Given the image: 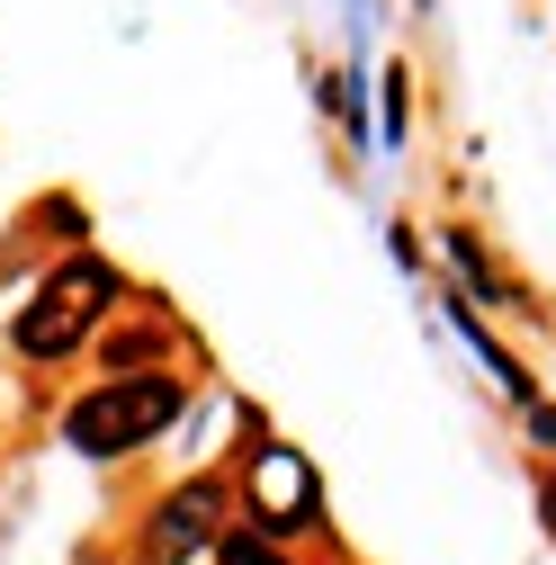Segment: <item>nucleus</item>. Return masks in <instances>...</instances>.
I'll return each instance as SVG.
<instances>
[{"label":"nucleus","instance_id":"nucleus-3","mask_svg":"<svg viewBox=\"0 0 556 565\" xmlns=\"http://www.w3.org/2000/svg\"><path fill=\"white\" fill-rule=\"evenodd\" d=\"M252 503H260V530H306V521H314V476H306V458L252 449Z\"/></svg>","mask_w":556,"mask_h":565},{"label":"nucleus","instance_id":"nucleus-2","mask_svg":"<svg viewBox=\"0 0 556 565\" xmlns=\"http://www.w3.org/2000/svg\"><path fill=\"white\" fill-rule=\"evenodd\" d=\"M108 297H117V269L108 260H73V269H54L45 278V297L19 315V350L28 360H63L99 315H108Z\"/></svg>","mask_w":556,"mask_h":565},{"label":"nucleus","instance_id":"nucleus-4","mask_svg":"<svg viewBox=\"0 0 556 565\" xmlns=\"http://www.w3.org/2000/svg\"><path fill=\"white\" fill-rule=\"evenodd\" d=\"M216 512H225L216 484H180L171 503H162V521H153V547L180 556V547H197V539H216Z\"/></svg>","mask_w":556,"mask_h":565},{"label":"nucleus","instance_id":"nucleus-1","mask_svg":"<svg viewBox=\"0 0 556 565\" xmlns=\"http://www.w3.org/2000/svg\"><path fill=\"white\" fill-rule=\"evenodd\" d=\"M180 404H189L180 377H117V386H99V395H82L63 413V440L82 458H117V449H145L153 431H171Z\"/></svg>","mask_w":556,"mask_h":565},{"label":"nucleus","instance_id":"nucleus-5","mask_svg":"<svg viewBox=\"0 0 556 565\" xmlns=\"http://www.w3.org/2000/svg\"><path fill=\"white\" fill-rule=\"evenodd\" d=\"M216 565H297V556L278 547L269 530H243V539H225V547H216Z\"/></svg>","mask_w":556,"mask_h":565},{"label":"nucleus","instance_id":"nucleus-6","mask_svg":"<svg viewBox=\"0 0 556 565\" xmlns=\"http://www.w3.org/2000/svg\"><path fill=\"white\" fill-rule=\"evenodd\" d=\"M547 530H556V484H547Z\"/></svg>","mask_w":556,"mask_h":565}]
</instances>
